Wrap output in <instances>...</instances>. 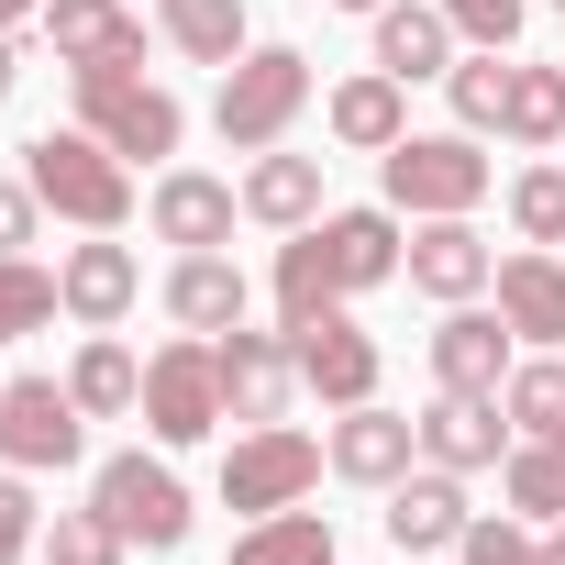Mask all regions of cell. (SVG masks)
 I'll list each match as a JSON object with an SVG mask.
<instances>
[{
	"mask_svg": "<svg viewBox=\"0 0 565 565\" xmlns=\"http://www.w3.org/2000/svg\"><path fill=\"white\" fill-rule=\"evenodd\" d=\"M23 178H34V200H45L56 222H78V233H122V222H134V167H122L89 122L34 134V145H23Z\"/></svg>",
	"mask_w": 565,
	"mask_h": 565,
	"instance_id": "6da1fadb",
	"label": "cell"
},
{
	"mask_svg": "<svg viewBox=\"0 0 565 565\" xmlns=\"http://www.w3.org/2000/svg\"><path fill=\"white\" fill-rule=\"evenodd\" d=\"M300 111H311V56H300V45H244V56L222 67V89H211V134L244 145V156L289 145Z\"/></svg>",
	"mask_w": 565,
	"mask_h": 565,
	"instance_id": "7a4b0ae2",
	"label": "cell"
},
{
	"mask_svg": "<svg viewBox=\"0 0 565 565\" xmlns=\"http://www.w3.org/2000/svg\"><path fill=\"white\" fill-rule=\"evenodd\" d=\"M78 89V122L122 156V167H145V156H178V134H189V111L145 78V67H78L67 78Z\"/></svg>",
	"mask_w": 565,
	"mask_h": 565,
	"instance_id": "3957f363",
	"label": "cell"
},
{
	"mask_svg": "<svg viewBox=\"0 0 565 565\" xmlns=\"http://www.w3.org/2000/svg\"><path fill=\"white\" fill-rule=\"evenodd\" d=\"M377 167H388V211H399V222H455V211L488 200V156H477V134H399Z\"/></svg>",
	"mask_w": 565,
	"mask_h": 565,
	"instance_id": "277c9868",
	"label": "cell"
},
{
	"mask_svg": "<svg viewBox=\"0 0 565 565\" xmlns=\"http://www.w3.org/2000/svg\"><path fill=\"white\" fill-rule=\"evenodd\" d=\"M89 510H100L122 543H145V554H178V543H189V488H178V466L145 455V444L89 466Z\"/></svg>",
	"mask_w": 565,
	"mask_h": 565,
	"instance_id": "5b68a950",
	"label": "cell"
},
{
	"mask_svg": "<svg viewBox=\"0 0 565 565\" xmlns=\"http://www.w3.org/2000/svg\"><path fill=\"white\" fill-rule=\"evenodd\" d=\"M322 477H333V466H322V444H311V433L266 422V433H233V455H222V510H244V521L300 510Z\"/></svg>",
	"mask_w": 565,
	"mask_h": 565,
	"instance_id": "8992f818",
	"label": "cell"
},
{
	"mask_svg": "<svg viewBox=\"0 0 565 565\" xmlns=\"http://www.w3.org/2000/svg\"><path fill=\"white\" fill-rule=\"evenodd\" d=\"M145 433L156 444H211L222 433V355L211 333H178L145 355Z\"/></svg>",
	"mask_w": 565,
	"mask_h": 565,
	"instance_id": "52a82bcc",
	"label": "cell"
},
{
	"mask_svg": "<svg viewBox=\"0 0 565 565\" xmlns=\"http://www.w3.org/2000/svg\"><path fill=\"white\" fill-rule=\"evenodd\" d=\"M78 444H89V411L67 399V377H0V466L56 477L78 466Z\"/></svg>",
	"mask_w": 565,
	"mask_h": 565,
	"instance_id": "ba28073f",
	"label": "cell"
},
{
	"mask_svg": "<svg viewBox=\"0 0 565 565\" xmlns=\"http://www.w3.org/2000/svg\"><path fill=\"white\" fill-rule=\"evenodd\" d=\"M211 355H222V422H244V433H266V422H289V399H300V355H289V333H211Z\"/></svg>",
	"mask_w": 565,
	"mask_h": 565,
	"instance_id": "9c48e42d",
	"label": "cell"
},
{
	"mask_svg": "<svg viewBox=\"0 0 565 565\" xmlns=\"http://www.w3.org/2000/svg\"><path fill=\"white\" fill-rule=\"evenodd\" d=\"M322 466H333L344 488H399V477L422 466V422H411V411H377V399H355V411L322 433Z\"/></svg>",
	"mask_w": 565,
	"mask_h": 565,
	"instance_id": "30bf717a",
	"label": "cell"
},
{
	"mask_svg": "<svg viewBox=\"0 0 565 565\" xmlns=\"http://www.w3.org/2000/svg\"><path fill=\"white\" fill-rule=\"evenodd\" d=\"M56 289H67V322H78V333H122L134 300H145V266H134V244L89 233V244L56 255Z\"/></svg>",
	"mask_w": 565,
	"mask_h": 565,
	"instance_id": "8fae6325",
	"label": "cell"
},
{
	"mask_svg": "<svg viewBox=\"0 0 565 565\" xmlns=\"http://www.w3.org/2000/svg\"><path fill=\"white\" fill-rule=\"evenodd\" d=\"M289 355H300V388H311L322 411H355V399H377V333H355L344 311H322V322H289Z\"/></svg>",
	"mask_w": 565,
	"mask_h": 565,
	"instance_id": "7c38bea8",
	"label": "cell"
},
{
	"mask_svg": "<svg viewBox=\"0 0 565 565\" xmlns=\"http://www.w3.org/2000/svg\"><path fill=\"white\" fill-rule=\"evenodd\" d=\"M233 211H244V189L233 178H200V167H167L156 200H145L156 244H178V255H222L233 244Z\"/></svg>",
	"mask_w": 565,
	"mask_h": 565,
	"instance_id": "4fadbf2b",
	"label": "cell"
},
{
	"mask_svg": "<svg viewBox=\"0 0 565 565\" xmlns=\"http://www.w3.org/2000/svg\"><path fill=\"white\" fill-rule=\"evenodd\" d=\"M510 322L499 311H477V300H455L444 322H433V388H466V399H499L510 388Z\"/></svg>",
	"mask_w": 565,
	"mask_h": 565,
	"instance_id": "5bb4252c",
	"label": "cell"
},
{
	"mask_svg": "<svg viewBox=\"0 0 565 565\" xmlns=\"http://www.w3.org/2000/svg\"><path fill=\"white\" fill-rule=\"evenodd\" d=\"M422 422V466H455V477H477V466H510V411L499 399H466V388H433V411H411Z\"/></svg>",
	"mask_w": 565,
	"mask_h": 565,
	"instance_id": "9a60e30c",
	"label": "cell"
},
{
	"mask_svg": "<svg viewBox=\"0 0 565 565\" xmlns=\"http://www.w3.org/2000/svg\"><path fill=\"white\" fill-rule=\"evenodd\" d=\"M45 45L56 67H145V12L134 0H45Z\"/></svg>",
	"mask_w": 565,
	"mask_h": 565,
	"instance_id": "2e32d148",
	"label": "cell"
},
{
	"mask_svg": "<svg viewBox=\"0 0 565 565\" xmlns=\"http://www.w3.org/2000/svg\"><path fill=\"white\" fill-rule=\"evenodd\" d=\"M399 277H411L422 300H444V311H455V300H488L499 255H488V233L455 211V222H411V266H399Z\"/></svg>",
	"mask_w": 565,
	"mask_h": 565,
	"instance_id": "e0dca14e",
	"label": "cell"
},
{
	"mask_svg": "<svg viewBox=\"0 0 565 565\" xmlns=\"http://www.w3.org/2000/svg\"><path fill=\"white\" fill-rule=\"evenodd\" d=\"M488 300H499V322L521 333V344H565V255L554 244H521V255H499V277H488Z\"/></svg>",
	"mask_w": 565,
	"mask_h": 565,
	"instance_id": "ac0fdd59",
	"label": "cell"
},
{
	"mask_svg": "<svg viewBox=\"0 0 565 565\" xmlns=\"http://www.w3.org/2000/svg\"><path fill=\"white\" fill-rule=\"evenodd\" d=\"M466 521H477V510H466V477H455V466H411V477L388 488V543H399V554H455Z\"/></svg>",
	"mask_w": 565,
	"mask_h": 565,
	"instance_id": "d6986e66",
	"label": "cell"
},
{
	"mask_svg": "<svg viewBox=\"0 0 565 565\" xmlns=\"http://www.w3.org/2000/svg\"><path fill=\"white\" fill-rule=\"evenodd\" d=\"M466 34L444 23V0H377V67L411 89V78H455Z\"/></svg>",
	"mask_w": 565,
	"mask_h": 565,
	"instance_id": "ffe728a7",
	"label": "cell"
},
{
	"mask_svg": "<svg viewBox=\"0 0 565 565\" xmlns=\"http://www.w3.org/2000/svg\"><path fill=\"white\" fill-rule=\"evenodd\" d=\"M244 222H266V233H311V222H322V156L266 145V156L244 167Z\"/></svg>",
	"mask_w": 565,
	"mask_h": 565,
	"instance_id": "44dd1931",
	"label": "cell"
},
{
	"mask_svg": "<svg viewBox=\"0 0 565 565\" xmlns=\"http://www.w3.org/2000/svg\"><path fill=\"white\" fill-rule=\"evenodd\" d=\"M244 311H255V289H244L233 255H178L167 266V322L178 333H233Z\"/></svg>",
	"mask_w": 565,
	"mask_h": 565,
	"instance_id": "7402d4cb",
	"label": "cell"
},
{
	"mask_svg": "<svg viewBox=\"0 0 565 565\" xmlns=\"http://www.w3.org/2000/svg\"><path fill=\"white\" fill-rule=\"evenodd\" d=\"M311 233L333 244V266H344V289H388V277L411 266V233H399V211H388V200H377V211H322Z\"/></svg>",
	"mask_w": 565,
	"mask_h": 565,
	"instance_id": "603a6c76",
	"label": "cell"
},
{
	"mask_svg": "<svg viewBox=\"0 0 565 565\" xmlns=\"http://www.w3.org/2000/svg\"><path fill=\"white\" fill-rule=\"evenodd\" d=\"M322 122H333V145H344V156H388V145L411 134V100H399V78H388V67H366V78H344V89L322 100Z\"/></svg>",
	"mask_w": 565,
	"mask_h": 565,
	"instance_id": "cb8c5ba5",
	"label": "cell"
},
{
	"mask_svg": "<svg viewBox=\"0 0 565 565\" xmlns=\"http://www.w3.org/2000/svg\"><path fill=\"white\" fill-rule=\"evenodd\" d=\"M67 399H78L89 422H134V411H145V355H134L122 333H89L78 366H67Z\"/></svg>",
	"mask_w": 565,
	"mask_h": 565,
	"instance_id": "d4e9b609",
	"label": "cell"
},
{
	"mask_svg": "<svg viewBox=\"0 0 565 565\" xmlns=\"http://www.w3.org/2000/svg\"><path fill=\"white\" fill-rule=\"evenodd\" d=\"M355 289H344V266H333V244L322 233H289L277 244V333L289 322H322V311H344Z\"/></svg>",
	"mask_w": 565,
	"mask_h": 565,
	"instance_id": "484cf974",
	"label": "cell"
},
{
	"mask_svg": "<svg viewBox=\"0 0 565 565\" xmlns=\"http://www.w3.org/2000/svg\"><path fill=\"white\" fill-rule=\"evenodd\" d=\"M499 134H510L521 156H554V145H565V67H532V56H510V100H499Z\"/></svg>",
	"mask_w": 565,
	"mask_h": 565,
	"instance_id": "4316f807",
	"label": "cell"
},
{
	"mask_svg": "<svg viewBox=\"0 0 565 565\" xmlns=\"http://www.w3.org/2000/svg\"><path fill=\"white\" fill-rule=\"evenodd\" d=\"M156 34L189 67H233L244 56V0H156Z\"/></svg>",
	"mask_w": 565,
	"mask_h": 565,
	"instance_id": "83f0119b",
	"label": "cell"
},
{
	"mask_svg": "<svg viewBox=\"0 0 565 565\" xmlns=\"http://www.w3.org/2000/svg\"><path fill=\"white\" fill-rule=\"evenodd\" d=\"M233 565H333V510H266V521H244Z\"/></svg>",
	"mask_w": 565,
	"mask_h": 565,
	"instance_id": "f1b7e54d",
	"label": "cell"
},
{
	"mask_svg": "<svg viewBox=\"0 0 565 565\" xmlns=\"http://www.w3.org/2000/svg\"><path fill=\"white\" fill-rule=\"evenodd\" d=\"M499 488H510L521 521H565V433H521L510 466H499Z\"/></svg>",
	"mask_w": 565,
	"mask_h": 565,
	"instance_id": "f546056e",
	"label": "cell"
},
{
	"mask_svg": "<svg viewBox=\"0 0 565 565\" xmlns=\"http://www.w3.org/2000/svg\"><path fill=\"white\" fill-rule=\"evenodd\" d=\"M67 311V289H56V266H34V255H0V344H23V333H45Z\"/></svg>",
	"mask_w": 565,
	"mask_h": 565,
	"instance_id": "4dcf8cb0",
	"label": "cell"
},
{
	"mask_svg": "<svg viewBox=\"0 0 565 565\" xmlns=\"http://www.w3.org/2000/svg\"><path fill=\"white\" fill-rule=\"evenodd\" d=\"M499 411H510V433H565V355H532V366H510Z\"/></svg>",
	"mask_w": 565,
	"mask_h": 565,
	"instance_id": "1f68e13d",
	"label": "cell"
},
{
	"mask_svg": "<svg viewBox=\"0 0 565 565\" xmlns=\"http://www.w3.org/2000/svg\"><path fill=\"white\" fill-rule=\"evenodd\" d=\"M444 89H455V122H466V134H499V100H510V56H488V45H466Z\"/></svg>",
	"mask_w": 565,
	"mask_h": 565,
	"instance_id": "d6a6232c",
	"label": "cell"
},
{
	"mask_svg": "<svg viewBox=\"0 0 565 565\" xmlns=\"http://www.w3.org/2000/svg\"><path fill=\"white\" fill-rule=\"evenodd\" d=\"M510 233L521 244H565V167H521L510 178Z\"/></svg>",
	"mask_w": 565,
	"mask_h": 565,
	"instance_id": "836d02e7",
	"label": "cell"
},
{
	"mask_svg": "<svg viewBox=\"0 0 565 565\" xmlns=\"http://www.w3.org/2000/svg\"><path fill=\"white\" fill-rule=\"evenodd\" d=\"M122 554H134V543H122L100 510H56V521H45V565H122Z\"/></svg>",
	"mask_w": 565,
	"mask_h": 565,
	"instance_id": "e575fe53",
	"label": "cell"
},
{
	"mask_svg": "<svg viewBox=\"0 0 565 565\" xmlns=\"http://www.w3.org/2000/svg\"><path fill=\"white\" fill-rule=\"evenodd\" d=\"M466 565H543V543H532V521L521 510H488V521H466V543H455Z\"/></svg>",
	"mask_w": 565,
	"mask_h": 565,
	"instance_id": "d590c367",
	"label": "cell"
},
{
	"mask_svg": "<svg viewBox=\"0 0 565 565\" xmlns=\"http://www.w3.org/2000/svg\"><path fill=\"white\" fill-rule=\"evenodd\" d=\"M444 23H455L466 45H488V56H510V45H521V0H444Z\"/></svg>",
	"mask_w": 565,
	"mask_h": 565,
	"instance_id": "8d00e7d4",
	"label": "cell"
},
{
	"mask_svg": "<svg viewBox=\"0 0 565 565\" xmlns=\"http://www.w3.org/2000/svg\"><path fill=\"white\" fill-rule=\"evenodd\" d=\"M45 543V510H34V488H23V466L12 477H0V565H23Z\"/></svg>",
	"mask_w": 565,
	"mask_h": 565,
	"instance_id": "74e56055",
	"label": "cell"
},
{
	"mask_svg": "<svg viewBox=\"0 0 565 565\" xmlns=\"http://www.w3.org/2000/svg\"><path fill=\"white\" fill-rule=\"evenodd\" d=\"M34 222H45L34 178H0V255H23V244H34Z\"/></svg>",
	"mask_w": 565,
	"mask_h": 565,
	"instance_id": "f35d334b",
	"label": "cell"
},
{
	"mask_svg": "<svg viewBox=\"0 0 565 565\" xmlns=\"http://www.w3.org/2000/svg\"><path fill=\"white\" fill-rule=\"evenodd\" d=\"M23 23H45V0H0V34H23Z\"/></svg>",
	"mask_w": 565,
	"mask_h": 565,
	"instance_id": "ab89813d",
	"label": "cell"
},
{
	"mask_svg": "<svg viewBox=\"0 0 565 565\" xmlns=\"http://www.w3.org/2000/svg\"><path fill=\"white\" fill-rule=\"evenodd\" d=\"M12 78H23V56H12V34H0V100H12Z\"/></svg>",
	"mask_w": 565,
	"mask_h": 565,
	"instance_id": "60d3db41",
	"label": "cell"
},
{
	"mask_svg": "<svg viewBox=\"0 0 565 565\" xmlns=\"http://www.w3.org/2000/svg\"><path fill=\"white\" fill-rule=\"evenodd\" d=\"M543 565H565V521H554V532H543Z\"/></svg>",
	"mask_w": 565,
	"mask_h": 565,
	"instance_id": "b9f144b4",
	"label": "cell"
},
{
	"mask_svg": "<svg viewBox=\"0 0 565 565\" xmlns=\"http://www.w3.org/2000/svg\"><path fill=\"white\" fill-rule=\"evenodd\" d=\"M333 12H377V0H333Z\"/></svg>",
	"mask_w": 565,
	"mask_h": 565,
	"instance_id": "7bdbcfd3",
	"label": "cell"
},
{
	"mask_svg": "<svg viewBox=\"0 0 565 565\" xmlns=\"http://www.w3.org/2000/svg\"><path fill=\"white\" fill-rule=\"evenodd\" d=\"M554 12H565V0H554Z\"/></svg>",
	"mask_w": 565,
	"mask_h": 565,
	"instance_id": "ee69618b",
	"label": "cell"
}]
</instances>
